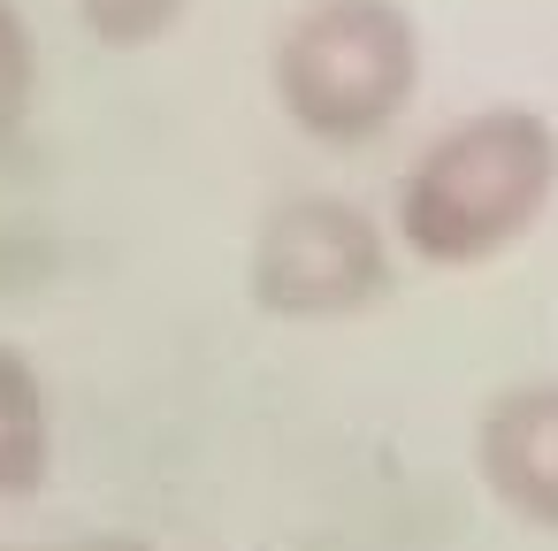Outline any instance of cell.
<instances>
[{
  "mask_svg": "<svg viewBox=\"0 0 558 551\" xmlns=\"http://www.w3.org/2000/svg\"><path fill=\"white\" fill-rule=\"evenodd\" d=\"M558 200V123L527 100H489L444 123L398 177L390 230L428 268H482L512 253Z\"/></svg>",
  "mask_w": 558,
  "mask_h": 551,
  "instance_id": "6da1fadb",
  "label": "cell"
},
{
  "mask_svg": "<svg viewBox=\"0 0 558 551\" xmlns=\"http://www.w3.org/2000/svg\"><path fill=\"white\" fill-rule=\"evenodd\" d=\"M268 93L314 146L383 139L421 93V24L405 0H306L276 32Z\"/></svg>",
  "mask_w": 558,
  "mask_h": 551,
  "instance_id": "7a4b0ae2",
  "label": "cell"
},
{
  "mask_svg": "<svg viewBox=\"0 0 558 551\" xmlns=\"http://www.w3.org/2000/svg\"><path fill=\"white\" fill-rule=\"evenodd\" d=\"M245 291L276 322H352L390 299V230L337 192L276 200L253 230Z\"/></svg>",
  "mask_w": 558,
  "mask_h": 551,
  "instance_id": "3957f363",
  "label": "cell"
},
{
  "mask_svg": "<svg viewBox=\"0 0 558 551\" xmlns=\"http://www.w3.org/2000/svg\"><path fill=\"white\" fill-rule=\"evenodd\" d=\"M474 475L512 520L558 536V375L505 383L474 414Z\"/></svg>",
  "mask_w": 558,
  "mask_h": 551,
  "instance_id": "277c9868",
  "label": "cell"
},
{
  "mask_svg": "<svg viewBox=\"0 0 558 551\" xmlns=\"http://www.w3.org/2000/svg\"><path fill=\"white\" fill-rule=\"evenodd\" d=\"M54 475V414L24 345L0 337V498H39Z\"/></svg>",
  "mask_w": 558,
  "mask_h": 551,
  "instance_id": "5b68a950",
  "label": "cell"
},
{
  "mask_svg": "<svg viewBox=\"0 0 558 551\" xmlns=\"http://www.w3.org/2000/svg\"><path fill=\"white\" fill-rule=\"evenodd\" d=\"M32 108H39V39L16 0H0V161L24 146Z\"/></svg>",
  "mask_w": 558,
  "mask_h": 551,
  "instance_id": "8992f818",
  "label": "cell"
},
{
  "mask_svg": "<svg viewBox=\"0 0 558 551\" xmlns=\"http://www.w3.org/2000/svg\"><path fill=\"white\" fill-rule=\"evenodd\" d=\"M184 9H192V0H77V24H85L100 47L138 55V47L169 39V32L184 24Z\"/></svg>",
  "mask_w": 558,
  "mask_h": 551,
  "instance_id": "52a82bcc",
  "label": "cell"
},
{
  "mask_svg": "<svg viewBox=\"0 0 558 551\" xmlns=\"http://www.w3.org/2000/svg\"><path fill=\"white\" fill-rule=\"evenodd\" d=\"M47 551H146L138 536H77V543H47Z\"/></svg>",
  "mask_w": 558,
  "mask_h": 551,
  "instance_id": "ba28073f",
  "label": "cell"
}]
</instances>
